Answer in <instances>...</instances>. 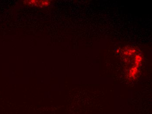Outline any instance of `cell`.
I'll return each mask as SVG.
<instances>
[{"label":"cell","mask_w":152,"mask_h":114,"mask_svg":"<svg viewBox=\"0 0 152 114\" xmlns=\"http://www.w3.org/2000/svg\"><path fill=\"white\" fill-rule=\"evenodd\" d=\"M23 4L27 6H37V7H47L50 4V1H39V0H28L23 1Z\"/></svg>","instance_id":"cell-1"}]
</instances>
